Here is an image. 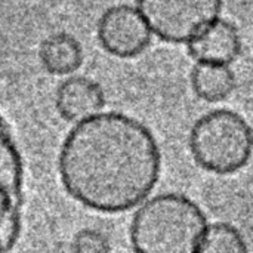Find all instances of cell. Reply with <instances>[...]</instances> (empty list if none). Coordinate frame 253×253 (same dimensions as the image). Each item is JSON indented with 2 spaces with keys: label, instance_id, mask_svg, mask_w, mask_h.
<instances>
[{
  "label": "cell",
  "instance_id": "cell-6",
  "mask_svg": "<svg viewBox=\"0 0 253 253\" xmlns=\"http://www.w3.org/2000/svg\"><path fill=\"white\" fill-rule=\"evenodd\" d=\"M239 28L228 19L218 16L203 27L188 43L187 49L196 62L231 65L242 53Z\"/></svg>",
  "mask_w": 253,
  "mask_h": 253
},
{
  "label": "cell",
  "instance_id": "cell-2",
  "mask_svg": "<svg viewBox=\"0 0 253 253\" xmlns=\"http://www.w3.org/2000/svg\"><path fill=\"white\" fill-rule=\"evenodd\" d=\"M136 208L129 228L136 252H197L208 218L194 200L179 193H163L147 197Z\"/></svg>",
  "mask_w": 253,
  "mask_h": 253
},
{
  "label": "cell",
  "instance_id": "cell-1",
  "mask_svg": "<svg viewBox=\"0 0 253 253\" xmlns=\"http://www.w3.org/2000/svg\"><path fill=\"white\" fill-rule=\"evenodd\" d=\"M160 172L162 153L154 133L120 111H101L74 123L58 154V173L67 194L105 215L139 206L154 191Z\"/></svg>",
  "mask_w": 253,
  "mask_h": 253
},
{
  "label": "cell",
  "instance_id": "cell-9",
  "mask_svg": "<svg viewBox=\"0 0 253 253\" xmlns=\"http://www.w3.org/2000/svg\"><path fill=\"white\" fill-rule=\"evenodd\" d=\"M193 92L206 102L215 104L228 99L237 84L236 74L227 64L196 62L191 70Z\"/></svg>",
  "mask_w": 253,
  "mask_h": 253
},
{
  "label": "cell",
  "instance_id": "cell-10",
  "mask_svg": "<svg viewBox=\"0 0 253 253\" xmlns=\"http://www.w3.org/2000/svg\"><path fill=\"white\" fill-rule=\"evenodd\" d=\"M248 251L243 234L227 222H208L197 249L199 253H246Z\"/></svg>",
  "mask_w": 253,
  "mask_h": 253
},
{
  "label": "cell",
  "instance_id": "cell-5",
  "mask_svg": "<svg viewBox=\"0 0 253 253\" xmlns=\"http://www.w3.org/2000/svg\"><path fill=\"white\" fill-rule=\"evenodd\" d=\"M96 36L108 55L130 59L150 47L153 33L136 6L114 4L99 16Z\"/></svg>",
  "mask_w": 253,
  "mask_h": 253
},
{
  "label": "cell",
  "instance_id": "cell-8",
  "mask_svg": "<svg viewBox=\"0 0 253 253\" xmlns=\"http://www.w3.org/2000/svg\"><path fill=\"white\" fill-rule=\"evenodd\" d=\"M42 67L52 76H71L83 64L82 43L68 33H53L39 46Z\"/></svg>",
  "mask_w": 253,
  "mask_h": 253
},
{
  "label": "cell",
  "instance_id": "cell-3",
  "mask_svg": "<svg viewBox=\"0 0 253 253\" xmlns=\"http://www.w3.org/2000/svg\"><path fill=\"white\" fill-rule=\"evenodd\" d=\"M252 129L234 110H212L196 120L188 147L194 162L206 172L233 175L243 170L252 157Z\"/></svg>",
  "mask_w": 253,
  "mask_h": 253
},
{
  "label": "cell",
  "instance_id": "cell-4",
  "mask_svg": "<svg viewBox=\"0 0 253 253\" xmlns=\"http://www.w3.org/2000/svg\"><path fill=\"white\" fill-rule=\"evenodd\" d=\"M224 0H136L151 33L165 43L187 44L221 16Z\"/></svg>",
  "mask_w": 253,
  "mask_h": 253
},
{
  "label": "cell",
  "instance_id": "cell-7",
  "mask_svg": "<svg viewBox=\"0 0 253 253\" xmlns=\"http://www.w3.org/2000/svg\"><path fill=\"white\" fill-rule=\"evenodd\" d=\"M55 107L65 122L74 125L101 113L105 93L101 84L89 77L68 76L56 89Z\"/></svg>",
  "mask_w": 253,
  "mask_h": 253
},
{
  "label": "cell",
  "instance_id": "cell-11",
  "mask_svg": "<svg viewBox=\"0 0 253 253\" xmlns=\"http://www.w3.org/2000/svg\"><path fill=\"white\" fill-rule=\"evenodd\" d=\"M71 249L76 252H110L111 246H110V240L108 237L98 230H92V228H84L80 230L79 233H76L73 242H71Z\"/></svg>",
  "mask_w": 253,
  "mask_h": 253
}]
</instances>
